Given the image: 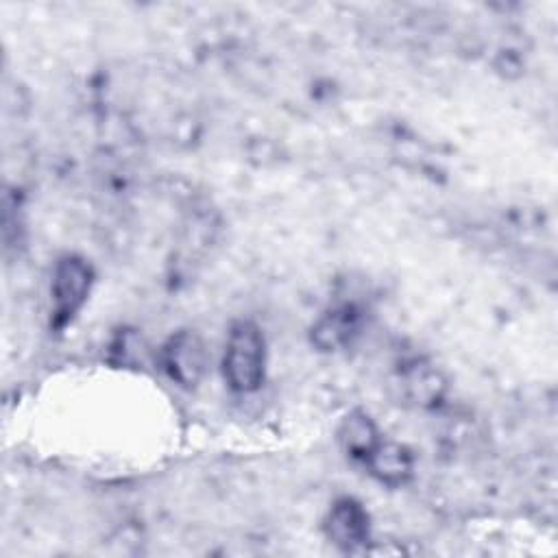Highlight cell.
<instances>
[{"instance_id": "obj_1", "label": "cell", "mask_w": 558, "mask_h": 558, "mask_svg": "<svg viewBox=\"0 0 558 558\" xmlns=\"http://www.w3.org/2000/svg\"><path fill=\"white\" fill-rule=\"evenodd\" d=\"M264 371H266L264 333L251 320L233 323L227 336L225 357H222L225 381L233 392L248 395L262 386Z\"/></svg>"}, {"instance_id": "obj_2", "label": "cell", "mask_w": 558, "mask_h": 558, "mask_svg": "<svg viewBox=\"0 0 558 558\" xmlns=\"http://www.w3.org/2000/svg\"><path fill=\"white\" fill-rule=\"evenodd\" d=\"M94 283V268L81 255H63L52 270L50 323L63 329L83 310Z\"/></svg>"}, {"instance_id": "obj_3", "label": "cell", "mask_w": 558, "mask_h": 558, "mask_svg": "<svg viewBox=\"0 0 558 558\" xmlns=\"http://www.w3.org/2000/svg\"><path fill=\"white\" fill-rule=\"evenodd\" d=\"M161 366L174 384L194 388L205 375L207 366V351L203 340L187 329L170 336L161 349Z\"/></svg>"}, {"instance_id": "obj_4", "label": "cell", "mask_w": 558, "mask_h": 558, "mask_svg": "<svg viewBox=\"0 0 558 558\" xmlns=\"http://www.w3.org/2000/svg\"><path fill=\"white\" fill-rule=\"evenodd\" d=\"M325 532L333 545H338L340 549H347V551H353V549L366 545L368 534H371L366 508L360 501H355L353 497L336 499L327 512Z\"/></svg>"}, {"instance_id": "obj_5", "label": "cell", "mask_w": 558, "mask_h": 558, "mask_svg": "<svg viewBox=\"0 0 558 558\" xmlns=\"http://www.w3.org/2000/svg\"><path fill=\"white\" fill-rule=\"evenodd\" d=\"M364 464L368 466L375 480L392 488L403 486L412 477V469H414L412 453L403 445L386 442V440H379V445L368 453Z\"/></svg>"}, {"instance_id": "obj_6", "label": "cell", "mask_w": 558, "mask_h": 558, "mask_svg": "<svg viewBox=\"0 0 558 558\" xmlns=\"http://www.w3.org/2000/svg\"><path fill=\"white\" fill-rule=\"evenodd\" d=\"M357 331V314L353 307H338L318 318L312 327V342L320 351H338L351 342Z\"/></svg>"}, {"instance_id": "obj_7", "label": "cell", "mask_w": 558, "mask_h": 558, "mask_svg": "<svg viewBox=\"0 0 558 558\" xmlns=\"http://www.w3.org/2000/svg\"><path fill=\"white\" fill-rule=\"evenodd\" d=\"M379 432L366 412H351L340 425V442L344 451L357 460H366L368 453L379 445Z\"/></svg>"}, {"instance_id": "obj_8", "label": "cell", "mask_w": 558, "mask_h": 558, "mask_svg": "<svg viewBox=\"0 0 558 558\" xmlns=\"http://www.w3.org/2000/svg\"><path fill=\"white\" fill-rule=\"evenodd\" d=\"M403 386L410 395V399L418 405H432L436 403L445 392V379L438 371L416 364L403 375Z\"/></svg>"}]
</instances>
